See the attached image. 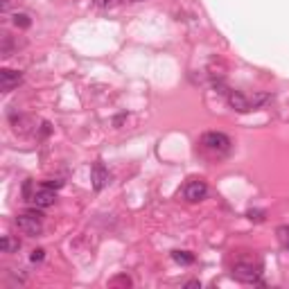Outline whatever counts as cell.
<instances>
[{
  "instance_id": "1",
  "label": "cell",
  "mask_w": 289,
  "mask_h": 289,
  "mask_svg": "<svg viewBox=\"0 0 289 289\" xmlns=\"http://www.w3.org/2000/svg\"><path fill=\"white\" fill-rule=\"evenodd\" d=\"M16 226L23 235H30V237H36V235L43 231V213L41 208L36 210V206L32 210H25L16 217Z\"/></svg>"
},
{
  "instance_id": "2",
  "label": "cell",
  "mask_w": 289,
  "mask_h": 289,
  "mask_svg": "<svg viewBox=\"0 0 289 289\" xmlns=\"http://www.w3.org/2000/svg\"><path fill=\"white\" fill-rule=\"evenodd\" d=\"M201 147L213 154H226L231 149V138L222 131H208L201 136Z\"/></svg>"
},
{
  "instance_id": "3",
  "label": "cell",
  "mask_w": 289,
  "mask_h": 289,
  "mask_svg": "<svg viewBox=\"0 0 289 289\" xmlns=\"http://www.w3.org/2000/svg\"><path fill=\"white\" fill-rule=\"evenodd\" d=\"M30 201L34 203L36 208H50V206H55V201H57V190L43 183V185L34 188V192H32Z\"/></svg>"
},
{
  "instance_id": "4",
  "label": "cell",
  "mask_w": 289,
  "mask_h": 289,
  "mask_svg": "<svg viewBox=\"0 0 289 289\" xmlns=\"http://www.w3.org/2000/svg\"><path fill=\"white\" fill-rule=\"evenodd\" d=\"M260 267H253L249 262H237L233 267V278L239 283H260Z\"/></svg>"
},
{
  "instance_id": "5",
  "label": "cell",
  "mask_w": 289,
  "mask_h": 289,
  "mask_svg": "<svg viewBox=\"0 0 289 289\" xmlns=\"http://www.w3.org/2000/svg\"><path fill=\"white\" fill-rule=\"evenodd\" d=\"M208 194V185L199 178H192V181L185 183V188H183V199L190 203H197V201H203Z\"/></svg>"
},
{
  "instance_id": "6",
  "label": "cell",
  "mask_w": 289,
  "mask_h": 289,
  "mask_svg": "<svg viewBox=\"0 0 289 289\" xmlns=\"http://www.w3.org/2000/svg\"><path fill=\"white\" fill-rule=\"evenodd\" d=\"M264 100H267V97H262V100H249L246 95H242V93H237V91L229 93V104L239 113H249L251 109H255L258 104H262Z\"/></svg>"
},
{
  "instance_id": "7",
  "label": "cell",
  "mask_w": 289,
  "mask_h": 289,
  "mask_svg": "<svg viewBox=\"0 0 289 289\" xmlns=\"http://www.w3.org/2000/svg\"><path fill=\"white\" fill-rule=\"evenodd\" d=\"M91 181H93V188L100 192V190H104L111 183V172L107 170V165L102 161H97L95 165H93V170H91Z\"/></svg>"
},
{
  "instance_id": "8",
  "label": "cell",
  "mask_w": 289,
  "mask_h": 289,
  "mask_svg": "<svg viewBox=\"0 0 289 289\" xmlns=\"http://www.w3.org/2000/svg\"><path fill=\"white\" fill-rule=\"evenodd\" d=\"M20 81H23V72L20 70L5 68V70L0 72V88H2V93H11L14 88H18Z\"/></svg>"
},
{
  "instance_id": "9",
  "label": "cell",
  "mask_w": 289,
  "mask_h": 289,
  "mask_svg": "<svg viewBox=\"0 0 289 289\" xmlns=\"http://www.w3.org/2000/svg\"><path fill=\"white\" fill-rule=\"evenodd\" d=\"M0 249H2V253H18L20 239L14 237V235H5V237H2V242H0Z\"/></svg>"
},
{
  "instance_id": "10",
  "label": "cell",
  "mask_w": 289,
  "mask_h": 289,
  "mask_svg": "<svg viewBox=\"0 0 289 289\" xmlns=\"http://www.w3.org/2000/svg\"><path fill=\"white\" fill-rule=\"evenodd\" d=\"M172 260L178 264H192L194 255L190 253V251H172Z\"/></svg>"
},
{
  "instance_id": "11",
  "label": "cell",
  "mask_w": 289,
  "mask_h": 289,
  "mask_svg": "<svg viewBox=\"0 0 289 289\" xmlns=\"http://www.w3.org/2000/svg\"><path fill=\"white\" fill-rule=\"evenodd\" d=\"M11 20H14L16 27H23V30H27V27L32 25V18L27 14H23V11H20V14H14V18Z\"/></svg>"
},
{
  "instance_id": "12",
  "label": "cell",
  "mask_w": 289,
  "mask_h": 289,
  "mask_svg": "<svg viewBox=\"0 0 289 289\" xmlns=\"http://www.w3.org/2000/svg\"><path fill=\"white\" fill-rule=\"evenodd\" d=\"M43 258H46V251H43V249H34V251H32V255H30L32 262H41Z\"/></svg>"
},
{
  "instance_id": "13",
  "label": "cell",
  "mask_w": 289,
  "mask_h": 289,
  "mask_svg": "<svg viewBox=\"0 0 289 289\" xmlns=\"http://www.w3.org/2000/svg\"><path fill=\"white\" fill-rule=\"evenodd\" d=\"M278 237L283 239V244L289 242V226H280V229H278Z\"/></svg>"
},
{
  "instance_id": "14",
  "label": "cell",
  "mask_w": 289,
  "mask_h": 289,
  "mask_svg": "<svg viewBox=\"0 0 289 289\" xmlns=\"http://www.w3.org/2000/svg\"><path fill=\"white\" fill-rule=\"evenodd\" d=\"M95 5L97 7H116V5H120V0H95Z\"/></svg>"
},
{
  "instance_id": "15",
  "label": "cell",
  "mask_w": 289,
  "mask_h": 289,
  "mask_svg": "<svg viewBox=\"0 0 289 289\" xmlns=\"http://www.w3.org/2000/svg\"><path fill=\"white\" fill-rule=\"evenodd\" d=\"M249 219H251V222H253V219H255V222H262L264 213H262V210H249Z\"/></svg>"
},
{
  "instance_id": "16",
  "label": "cell",
  "mask_w": 289,
  "mask_h": 289,
  "mask_svg": "<svg viewBox=\"0 0 289 289\" xmlns=\"http://www.w3.org/2000/svg\"><path fill=\"white\" fill-rule=\"evenodd\" d=\"M111 285H131V278H127V276H117V278H113L111 280Z\"/></svg>"
},
{
  "instance_id": "17",
  "label": "cell",
  "mask_w": 289,
  "mask_h": 289,
  "mask_svg": "<svg viewBox=\"0 0 289 289\" xmlns=\"http://www.w3.org/2000/svg\"><path fill=\"white\" fill-rule=\"evenodd\" d=\"M46 185H50V188H55V190H59L63 183L61 181H57V178H50V181H46Z\"/></svg>"
},
{
  "instance_id": "18",
  "label": "cell",
  "mask_w": 289,
  "mask_h": 289,
  "mask_svg": "<svg viewBox=\"0 0 289 289\" xmlns=\"http://www.w3.org/2000/svg\"><path fill=\"white\" fill-rule=\"evenodd\" d=\"M185 287H201V283H199V280H190Z\"/></svg>"
},
{
  "instance_id": "19",
  "label": "cell",
  "mask_w": 289,
  "mask_h": 289,
  "mask_svg": "<svg viewBox=\"0 0 289 289\" xmlns=\"http://www.w3.org/2000/svg\"><path fill=\"white\" fill-rule=\"evenodd\" d=\"M9 9V0H2V11Z\"/></svg>"
},
{
  "instance_id": "20",
  "label": "cell",
  "mask_w": 289,
  "mask_h": 289,
  "mask_svg": "<svg viewBox=\"0 0 289 289\" xmlns=\"http://www.w3.org/2000/svg\"><path fill=\"white\" fill-rule=\"evenodd\" d=\"M285 249H287V251H289V242H287V244H285Z\"/></svg>"
}]
</instances>
